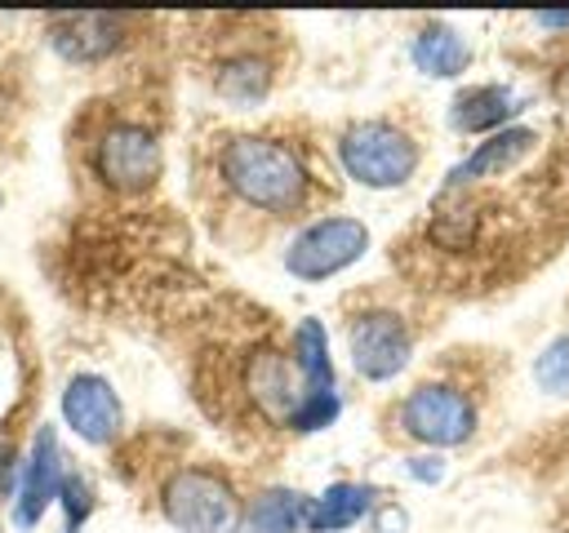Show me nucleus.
<instances>
[{"mask_svg":"<svg viewBox=\"0 0 569 533\" xmlns=\"http://www.w3.org/2000/svg\"><path fill=\"white\" fill-rule=\"evenodd\" d=\"M218 169H222L227 187L244 204L267 209V213H289L307 195L302 160L284 142H276V138H231L222 147Z\"/></svg>","mask_w":569,"mask_h":533,"instance_id":"obj_1","label":"nucleus"},{"mask_svg":"<svg viewBox=\"0 0 569 533\" xmlns=\"http://www.w3.org/2000/svg\"><path fill=\"white\" fill-rule=\"evenodd\" d=\"M338 155H342V169L360 187H378V191L409 182L418 169V147L409 142V133H400L382 120L351 124L338 142Z\"/></svg>","mask_w":569,"mask_h":533,"instance_id":"obj_2","label":"nucleus"},{"mask_svg":"<svg viewBox=\"0 0 569 533\" xmlns=\"http://www.w3.org/2000/svg\"><path fill=\"white\" fill-rule=\"evenodd\" d=\"M160 506H164V520L182 533H236V524H240V502H236L231 484L218 480L213 471H196V466L164 480Z\"/></svg>","mask_w":569,"mask_h":533,"instance_id":"obj_3","label":"nucleus"},{"mask_svg":"<svg viewBox=\"0 0 569 533\" xmlns=\"http://www.w3.org/2000/svg\"><path fill=\"white\" fill-rule=\"evenodd\" d=\"M365 249H369L365 222H356V218H325V222H311L307 231L293 235V244L284 253V266L298 280H329L342 266H351L356 258H365Z\"/></svg>","mask_w":569,"mask_h":533,"instance_id":"obj_4","label":"nucleus"},{"mask_svg":"<svg viewBox=\"0 0 569 533\" xmlns=\"http://www.w3.org/2000/svg\"><path fill=\"white\" fill-rule=\"evenodd\" d=\"M160 164H164V155H160L156 133H147L138 124L107 129L93 151V169L111 191H147L160 178Z\"/></svg>","mask_w":569,"mask_h":533,"instance_id":"obj_5","label":"nucleus"},{"mask_svg":"<svg viewBox=\"0 0 569 533\" xmlns=\"http://www.w3.org/2000/svg\"><path fill=\"white\" fill-rule=\"evenodd\" d=\"M400 422L413 440L431 444V449H449V444H462L471 431H476V409L462 391L453 386H418L405 409H400Z\"/></svg>","mask_w":569,"mask_h":533,"instance_id":"obj_6","label":"nucleus"},{"mask_svg":"<svg viewBox=\"0 0 569 533\" xmlns=\"http://www.w3.org/2000/svg\"><path fill=\"white\" fill-rule=\"evenodd\" d=\"M351 364L360 378L369 382H387L396 378L405 364H409V329L400 315L391 311H369V315H356L351 324Z\"/></svg>","mask_w":569,"mask_h":533,"instance_id":"obj_7","label":"nucleus"},{"mask_svg":"<svg viewBox=\"0 0 569 533\" xmlns=\"http://www.w3.org/2000/svg\"><path fill=\"white\" fill-rule=\"evenodd\" d=\"M62 418H67V426H71L80 440L107 444V440H116V431H120V422H124V409H120V400H116V391H111L107 378L80 373V378H71L67 391H62Z\"/></svg>","mask_w":569,"mask_h":533,"instance_id":"obj_8","label":"nucleus"},{"mask_svg":"<svg viewBox=\"0 0 569 533\" xmlns=\"http://www.w3.org/2000/svg\"><path fill=\"white\" fill-rule=\"evenodd\" d=\"M244 386L249 395L258 400V409L276 422H293V413L302 409L307 400V386H302V373L298 364H289L280 351H253L249 364H244Z\"/></svg>","mask_w":569,"mask_h":533,"instance_id":"obj_9","label":"nucleus"},{"mask_svg":"<svg viewBox=\"0 0 569 533\" xmlns=\"http://www.w3.org/2000/svg\"><path fill=\"white\" fill-rule=\"evenodd\" d=\"M58 484H62V449H58L53 426H40L31 440V457L22 466V493H18L13 520L22 529H31L44 515V506L58 497Z\"/></svg>","mask_w":569,"mask_h":533,"instance_id":"obj_10","label":"nucleus"},{"mask_svg":"<svg viewBox=\"0 0 569 533\" xmlns=\"http://www.w3.org/2000/svg\"><path fill=\"white\" fill-rule=\"evenodd\" d=\"M120 18L111 13H67L53 22V49L71 62H98L120 49Z\"/></svg>","mask_w":569,"mask_h":533,"instance_id":"obj_11","label":"nucleus"},{"mask_svg":"<svg viewBox=\"0 0 569 533\" xmlns=\"http://www.w3.org/2000/svg\"><path fill=\"white\" fill-rule=\"evenodd\" d=\"M533 142H538V133L533 129H502V133H493V138H485L462 164H453L449 169V182H471V178H493V173H507L511 164H520L529 151H533Z\"/></svg>","mask_w":569,"mask_h":533,"instance_id":"obj_12","label":"nucleus"},{"mask_svg":"<svg viewBox=\"0 0 569 533\" xmlns=\"http://www.w3.org/2000/svg\"><path fill=\"white\" fill-rule=\"evenodd\" d=\"M467 62H471V49H467V40H462L453 27L431 22V27L418 31V40H413V67H418L422 76L449 80V76L467 71Z\"/></svg>","mask_w":569,"mask_h":533,"instance_id":"obj_13","label":"nucleus"},{"mask_svg":"<svg viewBox=\"0 0 569 533\" xmlns=\"http://www.w3.org/2000/svg\"><path fill=\"white\" fill-rule=\"evenodd\" d=\"M369 502H373V489H365V484H329L320 497L307 502V520L302 524L311 533H338V529L356 524L369 511Z\"/></svg>","mask_w":569,"mask_h":533,"instance_id":"obj_14","label":"nucleus"},{"mask_svg":"<svg viewBox=\"0 0 569 533\" xmlns=\"http://www.w3.org/2000/svg\"><path fill=\"white\" fill-rule=\"evenodd\" d=\"M516 93L502 89V84H480V89H467L453 98V124L462 133H480V129H493V124H507V115H516Z\"/></svg>","mask_w":569,"mask_h":533,"instance_id":"obj_15","label":"nucleus"},{"mask_svg":"<svg viewBox=\"0 0 569 533\" xmlns=\"http://www.w3.org/2000/svg\"><path fill=\"white\" fill-rule=\"evenodd\" d=\"M293 364H298V373H302L307 400H311V395H338V391H333L329 342H325L320 320H302V324H298V338H293Z\"/></svg>","mask_w":569,"mask_h":533,"instance_id":"obj_16","label":"nucleus"},{"mask_svg":"<svg viewBox=\"0 0 569 533\" xmlns=\"http://www.w3.org/2000/svg\"><path fill=\"white\" fill-rule=\"evenodd\" d=\"M302 520H307V497L289 493V489H271L253 502V511L244 520V533H293Z\"/></svg>","mask_w":569,"mask_h":533,"instance_id":"obj_17","label":"nucleus"},{"mask_svg":"<svg viewBox=\"0 0 569 533\" xmlns=\"http://www.w3.org/2000/svg\"><path fill=\"white\" fill-rule=\"evenodd\" d=\"M271 89V67L262 58H231L218 67V93L231 102H258Z\"/></svg>","mask_w":569,"mask_h":533,"instance_id":"obj_18","label":"nucleus"},{"mask_svg":"<svg viewBox=\"0 0 569 533\" xmlns=\"http://www.w3.org/2000/svg\"><path fill=\"white\" fill-rule=\"evenodd\" d=\"M533 382L547 395H569V333L542 346V355L533 360Z\"/></svg>","mask_w":569,"mask_h":533,"instance_id":"obj_19","label":"nucleus"},{"mask_svg":"<svg viewBox=\"0 0 569 533\" xmlns=\"http://www.w3.org/2000/svg\"><path fill=\"white\" fill-rule=\"evenodd\" d=\"M58 502H62V511H67V533H80L84 515L93 511V493H89V484H84L80 475H62V484H58Z\"/></svg>","mask_w":569,"mask_h":533,"instance_id":"obj_20","label":"nucleus"},{"mask_svg":"<svg viewBox=\"0 0 569 533\" xmlns=\"http://www.w3.org/2000/svg\"><path fill=\"white\" fill-rule=\"evenodd\" d=\"M409 475H418V480L436 484V480L445 475V466H440V457H413V462H409Z\"/></svg>","mask_w":569,"mask_h":533,"instance_id":"obj_21","label":"nucleus"},{"mask_svg":"<svg viewBox=\"0 0 569 533\" xmlns=\"http://www.w3.org/2000/svg\"><path fill=\"white\" fill-rule=\"evenodd\" d=\"M551 93H556V102H560V107H569V62L556 71V80H551Z\"/></svg>","mask_w":569,"mask_h":533,"instance_id":"obj_22","label":"nucleus"},{"mask_svg":"<svg viewBox=\"0 0 569 533\" xmlns=\"http://www.w3.org/2000/svg\"><path fill=\"white\" fill-rule=\"evenodd\" d=\"M538 22H542V27H569V13H551V9H547V13H538Z\"/></svg>","mask_w":569,"mask_h":533,"instance_id":"obj_23","label":"nucleus"}]
</instances>
